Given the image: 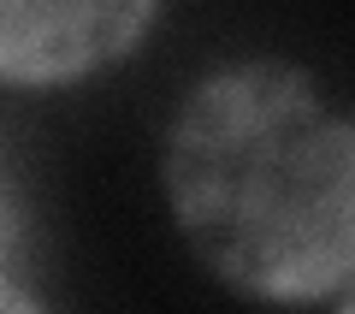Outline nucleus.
I'll use <instances>...</instances> for the list:
<instances>
[{
  "label": "nucleus",
  "mask_w": 355,
  "mask_h": 314,
  "mask_svg": "<svg viewBox=\"0 0 355 314\" xmlns=\"http://www.w3.org/2000/svg\"><path fill=\"white\" fill-rule=\"evenodd\" d=\"M18 243H24V196H18V178L0 154V273H12Z\"/></svg>",
  "instance_id": "obj_3"
},
{
  "label": "nucleus",
  "mask_w": 355,
  "mask_h": 314,
  "mask_svg": "<svg viewBox=\"0 0 355 314\" xmlns=\"http://www.w3.org/2000/svg\"><path fill=\"white\" fill-rule=\"evenodd\" d=\"M148 6H0V77L60 83L119 60L148 30Z\"/></svg>",
  "instance_id": "obj_2"
},
{
  "label": "nucleus",
  "mask_w": 355,
  "mask_h": 314,
  "mask_svg": "<svg viewBox=\"0 0 355 314\" xmlns=\"http://www.w3.org/2000/svg\"><path fill=\"white\" fill-rule=\"evenodd\" d=\"M0 314H48V308H42V302L18 285L12 273H0Z\"/></svg>",
  "instance_id": "obj_4"
},
{
  "label": "nucleus",
  "mask_w": 355,
  "mask_h": 314,
  "mask_svg": "<svg viewBox=\"0 0 355 314\" xmlns=\"http://www.w3.org/2000/svg\"><path fill=\"white\" fill-rule=\"evenodd\" d=\"M166 196L190 249L261 302L343 297L355 273V131L296 65L202 77L166 137Z\"/></svg>",
  "instance_id": "obj_1"
}]
</instances>
